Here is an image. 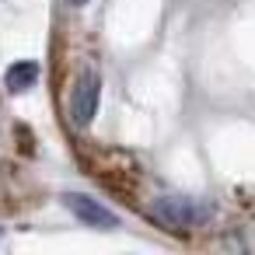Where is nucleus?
Here are the masks:
<instances>
[{
    "instance_id": "obj_1",
    "label": "nucleus",
    "mask_w": 255,
    "mask_h": 255,
    "mask_svg": "<svg viewBox=\"0 0 255 255\" xmlns=\"http://www.w3.org/2000/svg\"><path fill=\"white\" fill-rule=\"evenodd\" d=\"M154 217L164 224V227H178V231H189L196 224H206L213 217V206L210 203H196V199H185V196H164L154 203Z\"/></svg>"
},
{
    "instance_id": "obj_2",
    "label": "nucleus",
    "mask_w": 255,
    "mask_h": 255,
    "mask_svg": "<svg viewBox=\"0 0 255 255\" xmlns=\"http://www.w3.org/2000/svg\"><path fill=\"white\" fill-rule=\"evenodd\" d=\"M98 98H102V77H98V70H84L70 95V123L77 129L91 126V119L98 116Z\"/></svg>"
},
{
    "instance_id": "obj_3",
    "label": "nucleus",
    "mask_w": 255,
    "mask_h": 255,
    "mask_svg": "<svg viewBox=\"0 0 255 255\" xmlns=\"http://www.w3.org/2000/svg\"><path fill=\"white\" fill-rule=\"evenodd\" d=\"M63 206L81 220V224H88V227H119V217L112 213V210H105L102 203H95L91 196H81V192H63Z\"/></svg>"
},
{
    "instance_id": "obj_4",
    "label": "nucleus",
    "mask_w": 255,
    "mask_h": 255,
    "mask_svg": "<svg viewBox=\"0 0 255 255\" xmlns=\"http://www.w3.org/2000/svg\"><path fill=\"white\" fill-rule=\"evenodd\" d=\"M35 81H39V63H35V60H18V63H11V67L4 70V84H7V91H14V95L28 91Z\"/></svg>"
},
{
    "instance_id": "obj_5",
    "label": "nucleus",
    "mask_w": 255,
    "mask_h": 255,
    "mask_svg": "<svg viewBox=\"0 0 255 255\" xmlns=\"http://www.w3.org/2000/svg\"><path fill=\"white\" fill-rule=\"evenodd\" d=\"M67 4H70V7H84V4H88V0H67Z\"/></svg>"
}]
</instances>
